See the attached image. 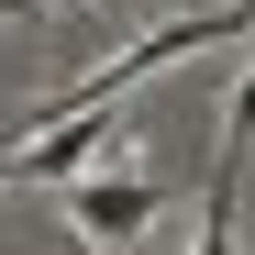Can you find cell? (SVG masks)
<instances>
[{
    "label": "cell",
    "instance_id": "obj_5",
    "mask_svg": "<svg viewBox=\"0 0 255 255\" xmlns=\"http://www.w3.org/2000/svg\"><path fill=\"white\" fill-rule=\"evenodd\" d=\"M11 166H22V133H0V178H11Z\"/></svg>",
    "mask_w": 255,
    "mask_h": 255
},
{
    "label": "cell",
    "instance_id": "obj_7",
    "mask_svg": "<svg viewBox=\"0 0 255 255\" xmlns=\"http://www.w3.org/2000/svg\"><path fill=\"white\" fill-rule=\"evenodd\" d=\"M67 255H89V233H78V244H67Z\"/></svg>",
    "mask_w": 255,
    "mask_h": 255
},
{
    "label": "cell",
    "instance_id": "obj_6",
    "mask_svg": "<svg viewBox=\"0 0 255 255\" xmlns=\"http://www.w3.org/2000/svg\"><path fill=\"white\" fill-rule=\"evenodd\" d=\"M22 11H33V0H0V22H22Z\"/></svg>",
    "mask_w": 255,
    "mask_h": 255
},
{
    "label": "cell",
    "instance_id": "obj_3",
    "mask_svg": "<svg viewBox=\"0 0 255 255\" xmlns=\"http://www.w3.org/2000/svg\"><path fill=\"white\" fill-rule=\"evenodd\" d=\"M244 144H255V67H244V89H233V111H222V166H211V178H233Z\"/></svg>",
    "mask_w": 255,
    "mask_h": 255
},
{
    "label": "cell",
    "instance_id": "obj_2",
    "mask_svg": "<svg viewBox=\"0 0 255 255\" xmlns=\"http://www.w3.org/2000/svg\"><path fill=\"white\" fill-rule=\"evenodd\" d=\"M67 211H78V233H144L155 222V189L133 178V166H100V178L67 189Z\"/></svg>",
    "mask_w": 255,
    "mask_h": 255
},
{
    "label": "cell",
    "instance_id": "obj_1",
    "mask_svg": "<svg viewBox=\"0 0 255 255\" xmlns=\"http://www.w3.org/2000/svg\"><path fill=\"white\" fill-rule=\"evenodd\" d=\"M233 33H255V0H233V11H178V22H155L144 45H122L111 67H89V78H78V89H56L45 111H33V133H45V122H78V111H111L122 89H144L155 67H178V56H211V45H233Z\"/></svg>",
    "mask_w": 255,
    "mask_h": 255
},
{
    "label": "cell",
    "instance_id": "obj_4",
    "mask_svg": "<svg viewBox=\"0 0 255 255\" xmlns=\"http://www.w3.org/2000/svg\"><path fill=\"white\" fill-rule=\"evenodd\" d=\"M189 255H233V178H211V200H200V244Z\"/></svg>",
    "mask_w": 255,
    "mask_h": 255
}]
</instances>
